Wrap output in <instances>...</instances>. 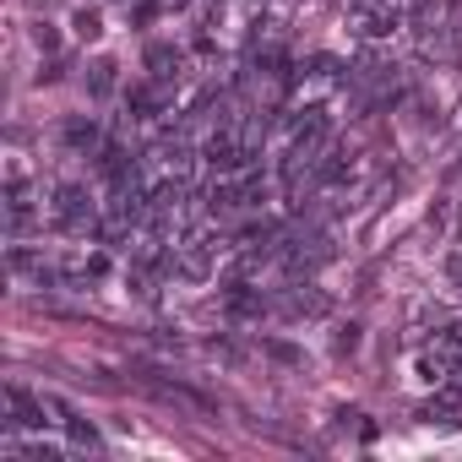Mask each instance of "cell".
<instances>
[{
  "mask_svg": "<svg viewBox=\"0 0 462 462\" xmlns=\"http://www.w3.org/2000/svg\"><path fill=\"white\" fill-rule=\"evenodd\" d=\"M446 278H451V283H462V251H451V256H446Z\"/></svg>",
  "mask_w": 462,
  "mask_h": 462,
  "instance_id": "30bf717a",
  "label": "cell"
},
{
  "mask_svg": "<svg viewBox=\"0 0 462 462\" xmlns=\"http://www.w3.org/2000/svg\"><path fill=\"white\" fill-rule=\"evenodd\" d=\"M71 28H77V39H98V33H104V28H98V12H77Z\"/></svg>",
  "mask_w": 462,
  "mask_h": 462,
  "instance_id": "ba28073f",
  "label": "cell"
},
{
  "mask_svg": "<svg viewBox=\"0 0 462 462\" xmlns=\"http://www.w3.org/2000/svg\"><path fill=\"white\" fill-rule=\"evenodd\" d=\"M223 305H228V316H240V321H256V316L267 310V300H262V294H251V283H235Z\"/></svg>",
  "mask_w": 462,
  "mask_h": 462,
  "instance_id": "5b68a950",
  "label": "cell"
},
{
  "mask_svg": "<svg viewBox=\"0 0 462 462\" xmlns=\"http://www.w3.org/2000/svg\"><path fill=\"white\" fill-rule=\"evenodd\" d=\"M50 223L60 228V235H98V201L88 185L77 180H60L50 190Z\"/></svg>",
  "mask_w": 462,
  "mask_h": 462,
  "instance_id": "6da1fadb",
  "label": "cell"
},
{
  "mask_svg": "<svg viewBox=\"0 0 462 462\" xmlns=\"http://www.w3.org/2000/svg\"><path fill=\"white\" fill-rule=\"evenodd\" d=\"M33 39H39V50H50V55L60 50V33H55L50 23H39V28H33Z\"/></svg>",
  "mask_w": 462,
  "mask_h": 462,
  "instance_id": "9c48e42d",
  "label": "cell"
},
{
  "mask_svg": "<svg viewBox=\"0 0 462 462\" xmlns=\"http://www.w3.org/2000/svg\"><path fill=\"white\" fill-rule=\"evenodd\" d=\"M66 147L71 152H98V125L93 120H66Z\"/></svg>",
  "mask_w": 462,
  "mask_h": 462,
  "instance_id": "8992f818",
  "label": "cell"
},
{
  "mask_svg": "<svg viewBox=\"0 0 462 462\" xmlns=\"http://www.w3.org/2000/svg\"><path fill=\"white\" fill-rule=\"evenodd\" d=\"M343 180H354V152H343L337 142L316 158V185H343Z\"/></svg>",
  "mask_w": 462,
  "mask_h": 462,
  "instance_id": "277c9868",
  "label": "cell"
},
{
  "mask_svg": "<svg viewBox=\"0 0 462 462\" xmlns=\"http://www.w3.org/2000/svg\"><path fill=\"white\" fill-rule=\"evenodd\" d=\"M408 6H413V12H430V0H408Z\"/></svg>",
  "mask_w": 462,
  "mask_h": 462,
  "instance_id": "8fae6325",
  "label": "cell"
},
{
  "mask_svg": "<svg viewBox=\"0 0 462 462\" xmlns=\"http://www.w3.org/2000/svg\"><path fill=\"white\" fill-rule=\"evenodd\" d=\"M88 88L104 98V93H115V60H93L88 66Z\"/></svg>",
  "mask_w": 462,
  "mask_h": 462,
  "instance_id": "52a82bcc",
  "label": "cell"
},
{
  "mask_svg": "<svg viewBox=\"0 0 462 462\" xmlns=\"http://www.w3.org/2000/svg\"><path fill=\"white\" fill-rule=\"evenodd\" d=\"M0 397H6V430H39L44 424V397H33V392H23L17 381L6 386V392H0Z\"/></svg>",
  "mask_w": 462,
  "mask_h": 462,
  "instance_id": "7a4b0ae2",
  "label": "cell"
},
{
  "mask_svg": "<svg viewBox=\"0 0 462 462\" xmlns=\"http://www.w3.org/2000/svg\"><path fill=\"white\" fill-rule=\"evenodd\" d=\"M147 77H152L158 88L180 82V77H185V55H180V50H169V44H152V50H147Z\"/></svg>",
  "mask_w": 462,
  "mask_h": 462,
  "instance_id": "3957f363",
  "label": "cell"
}]
</instances>
